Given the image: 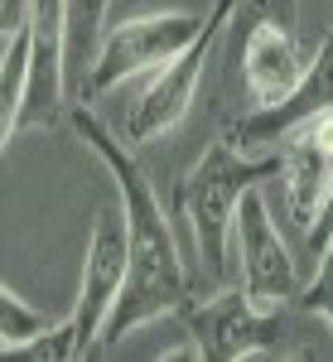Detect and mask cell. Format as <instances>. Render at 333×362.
Masks as SVG:
<instances>
[{"instance_id":"15","label":"cell","mask_w":333,"mask_h":362,"mask_svg":"<svg viewBox=\"0 0 333 362\" xmlns=\"http://www.w3.org/2000/svg\"><path fill=\"white\" fill-rule=\"evenodd\" d=\"M295 309H300V314H319V319H329V329H333V242L324 247V256H319L314 280L295 295Z\"/></svg>"},{"instance_id":"2","label":"cell","mask_w":333,"mask_h":362,"mask_svg":"<svg viewBox=\"0 0 333 362\" xmlns=\"http://www.w3.org/2000/svg\"><path fill=\"white\" fill-rule=\"evenodd\" d=\"M271 174H280V155L251 160L242 145L218 136L198 155V165L174 184V218H184V227H189V237L198 247V261L213 280L232 276L227 237L237 232V208H242L247 189H256Z\"/></svg>"},{"instance_id":"3","label":"cell","mask_w":333,"mask_h":362,"mask_svg":"<svg viewBox=\"0 0 333 362\" xmlns=\"http://www.w3.org/2000/svg\"><path fill=\"white\" fill-rule=\"evenodd\" d=\"M208 20H213V5H208V15L203 10H160V15H136V20L111 25L102 34V49L92 58V68H87L78 102H97L111 87H121L126 78L160 73L165 63H174L208 29Z\"/></svg>"},{"instance_id":"4","label":"cell","mask_w":333,"mask_h":362,"mask_svg":"<svg viewBox=\"0 0 333 362\" xmlns=\"http://www.w3.org/2000/svg\"><path fill=\"white\" fill-rule=\"evenodd\" d=\"M189 334L194 358L208 362H242L256 353H276L290 343V324L280 309H256L247 290H227L203 305H184L174 314Z\"/></svg>"},{"instance_id":"1","label":"cell","mask_w":333,"mask_h":362,"mask_svg":"<svg viewBox=\"0 0 333 362\" xmlns=\"http://www.w3.org/2000/svg\"><path fill=\"white\" fill-rule=\"evenodd\" d=\"M73 126L87 140V150L111 169V179L121 189V208H126L131 271H126V285H121V300L111 309L107 329L97 338V348H116L126 334H136L140 324L194 305V280L184 271V256H179L174 227L165 218V203L155 198V184L145 179V169L131 155L126 136L111 131L107 121L92 112V102H73Z\"/></svg>"},{"instance_id":"12","label":"cell","mask_w":333,"mask_h":362,"mask_svg":"<svg viewBox=\"0 0 333 362\" xmlns=\"http://www.w3.org/2000/svg\"><path fill=\"white\" fill-rule=\"evenodd\" d=\"M54 324H58L54 314L34 309L20 290L0 285V348H5V358H15V353H20V348H29L34 338H44Z\"/></svg>"},{"instance_id":"11","label":"cell","mask_w":333,"mask_h":362,"mask_svg":"<svg viewBox=\"0 0 333 362\" xmlns=\"http://www.w3.org/2000/svg\"><path fill=\"white\" fill-rule=\"evenodd\" d=\"M107 10L111 0H68V25H63V49H68V97L78 102L87 83V68L102 49V34H107Z\"/></svg>"},{"instance_id":"10","label":"cell","mask_w":333,"mask_h":362,"mask_svg":"<svg viewBox=\"0 0 333 362\" xmlns=\"http://www.w3.org/2000/svg\"><path fill=\"white\" fill-rule=\"evenodd\" d=\"M333 107V34L319 39V49L309 58L305 78L295 83V92L276 102V107H247L242 116H232V126H227V140L232 145H261V140H280L285 131H295L300 121L309 116L329 112Z\"/></svg>"},{"instance_id":"6","label":"cell","mask_w":333,"mask_h":362,"mask_svg":"<svg viewBox=\"0 0 333 362\" xmlns=\"http://www.w3.org/2000/svg\"><path fill=\"white\" fill-rule=\"evenodd\" d=\"M131 271V237H126V208H102L92 237H87V256H83V285H78V305H73V329L83 343V358L97 348V338L107 329L111 309L121 300V285Z\"/></svg>"},{"instance_id":"7","label":"cell","mask_w":333,"mask_h":362,"mask_svg":"<svg viewBox=\"0 0 333 362\" xmlns=\"http://www.w3.org/2000/svg\"><path fill=\"white\" fill-rule=\"evenodd\" d=\"M237 256H242V290L256 309L295 305V295H300L295 256L280 242L271 208L256 189H247L242 208H237Z\"/></svg>"},{"instance_id":"8","label":"cell","mask_w":333,"mask_h":362,"mask_svg":"<svg viewBox=\"0 0 333 362\" xmlns=\"http://www.w3.org/2000/svg\"><path fill=\"white\" fill-rule=\"evenodd\" d=\"M280 189H285L290 223L309 237L333 189V107L280 136Z\"/></svg>"},{"instance_id":"5","label":"cell","mask_w":333,"mask_h":362,"mask_svg":"<svg viewBox=\"0 0 333 362\" xmlns=\"http://www.w3.org/2000/svg\"><path fill=\"white\" fill-rule=\"evenodd\" d=\"M227 25H232V0H213L208 29H203L174 63H165V68L150 78V87L131 102V112L121 121L126 145L160 140L165 131H174V126L189 116V107H194V97H198V83H203V68H208V58H213V44L227 34Z\"/></svg>"},{"instance_id":"14","label":"cell","mask_w":333,"mask_h":362,"mask_svg":"<svg viewBox=\"0 0 333 362\" xmlns=\"http://www.w3.org/2000/svg\"><path fill=\"white\" fill-rule=\"evenodd\" d=\"M251 25H280V29H290V34H300V0H232L227 39L237 44Z\"/></svg>"},{"instance_id":"9","label":"cell","mask_w":333,"mask_h":362,"mask_svg":"<svg viewBox=\"0 0 333 362\" xmlns=\"http://www.w3.org/2000/svg\"><path fill=\"white\" fill-rule=\"evenodd\" d=\"M232 63H237V78H242V92H247V107L285 102L309 68V58L300 54V39L280 25H251L232 44Z\"/></svg>"},{"instance_id":"13","label":"cell","mask_w":333,"mask_h":362,"mask_svg":"<svg viewBox=\"0 0 333 362\" xmlns=\"http://www.w3.org/2000/svg\"><path fill=\"white\" fill-rule=\"evenodd\" d=\"M29 54H34L29 25L5 34V58H0V131L20 112V97H25V83H29Z\"/></svg>"},{"instance_id":"16","label":"cell","mask_w":333,"mask_h":362,"mask_svg":"<svg viewBox=\"0 0 333 362\" xmlns=\"http://www.w3.org/2000/svg\"><path fill=\"white\" fill-rule=\"evenodd\" d=\"M29 5H34V0H0V29H5V34L25 29L29 25Z\"/></svg>"}]
</instances>
